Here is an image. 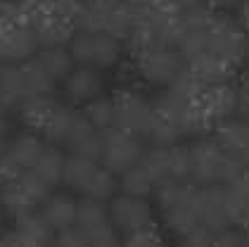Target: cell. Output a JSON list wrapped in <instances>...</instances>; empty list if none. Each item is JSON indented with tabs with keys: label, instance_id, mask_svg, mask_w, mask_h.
Returning <instances> with one entry per match:
<instances>
[{
	"label": "cell",
	"instance_id": "22",
	"mask_svg": "<svg viewBox=\"0 0 249 247\" xmlns=\"http://www.w3.org/2000/svg\"><path fill=\"white\" fill-rule=\"evenodd\" d=\"M64 159H67V152H64V148L48 143V145H45V150L40 152V157L36 159V164L31 167V171H34L38 178H43V181H45L50 188H57V186H62Z\"/></svg>",
	"mask_w": 249,
	"mask_h": 247
},
{
	"label": "cell",
	"instance_id": "11",
	"mask_svg": "<svg viewBox=\"0 0 249 247\" xmlns=\"http://www.w3.org/2000/svg\"><path fill=\"white\" fill-rule=\"evenodd\" d=\"M62 93H64L67 105L83 107L86 102H90L97 95L105 93V74L100 69H93V67L76 64L62 78Z\"/></svg>",
	"mask_w": 249,
	"mask_h": 247
},
{
	"label": "cell",
	"instance_id": "33",
	"mask_svg": "<svg viewBox=\"0 0 249 247\" xmlns=\"http://www.w3.org/2000/svg\"><path fill=\"white\" fill-rule=\"evenodd\" d=\"M240 114V119H245L249 124V81H240L237 83V112Z\"/></svg>",
	"mask_w": 249,
	"mask_h": 247
},
{
	"label": "cell",
	"instance_id": "34",
	"mask_svg": "<svg viewBox=\"0 0 249 247\" xmlns=\"http://www.w3.org/2000/svg\"><path fill=\"white\" fill-rule=\"evenodd\" d=\"M5 148H7V138H5V140H0V188H2V183H5L7 178H12V176L17 173L15 167L10 164L7 154H5Z\"/></svg>",
	"mask_w": 249,
	"mask_h": 247
},
{
	"label": "cell",
	"instance_id": "29",
	"mask_svg": "<svg viewBox=\"0 0 249 247\" xmlns=\"http://www.w3.org/2000/svg\"><path fill=\"white\" fill-rule=\"evenodd\" d=\"M21 69H24V78H26L29 95H53L55 93L57 81L43 69V64H40L36 57L26 59V62L21 64Z\"/></svg>",
	"mask_w": 249,
	"mask_h": 247
},
{
	"label": "cell",
	"instance_id": "8",
	"mask_svg": "<svg viewBox=\"0 0 249 247\" xmlns=\"http://www.w3.org/2000/svg\"><path fill=\"white\" fill-rule=\"evenodd\" d=\"M116 100V129L121 131L135 133V135H147V131L152 129L157 112L150 97H145L138 91H119L114 95Z\"/></svg>",
	"mask_w": 249,
	"mask_h": 247
},
{
	"label": "cell",
	"instance_id": "17",
	"mask_svg": "<svg viewBox=\"0 0 249 247\" xmlns=\"http://www.w3.org/2000/svg\"><path fill=\"white\" fill-rule=\"evenodd\" d=\"M199 102H202L204 112L209 116L211 126H213L218 119L235 116V112H237V83L230 81V83H218V86L202 88Z\"/></svg>",
	"mask_w": 249,
	"mask_h": 247
},
{
	"label": "cell",
	"instance_id": "6",
	"mask_svg": "<svg viewBox=\"0 0 249 247\" xmlns=\"http://www.w3.org/2000/svg\"><path fill=\"white\" fill-rule=\"evenodd\" d=\"M76 226L83 230L88 245H119L121 238L112 226L107 202L81 195L76 202Z\"/></svg>",
	"mask_w": 249,
	"mask_h": 247
},
{
	"label": "cell",
	"instance_id": "19",
	"mask_svg": "<svg viewBox=\"0 0 249 247\" xmlns=\"http://www.w3.org/2000/svg\"><path fill=\"white\" fill-rule=\"evenodd\" d=\"M59 107H62V100H57L55 95H29L17 107V116L24 124V129L40 133Z\"/></svg>",
	"mask_w": 249,
	"mask_h": 247
},
{
	"label": "cell",
	"instance_id": "31",
	"mask_svg": "<svg viewBox=\"0 0 249 247\" xmlns=\"http://www.w3.org/2000/svg\"><path fill=\"white\" fill-rule=\"evenodd\" d=\"M169 176L173 181H190V150L183 143L169 145Z\"/></svg>",
	"mask_w": 249,
	"mask_h": 247
},
{
	"label": "cell",
	"instance_id": "38",
	"mask_svg": "<svg viewBox=\"0 0 249 247\" xmlns=\"http://www.w3.org/2000/svg\"><path fill=\"white\" fill-rule=\"evenodd\" d=\"M5 219H7V214H5V209H2V205H0V233L5 230Z\"/></svg>",
	"mask_w": 249,
	"mask_h": 247
},
{
	"label": "cell",
	"instance_id": "32",
	"mask_svg": "<svg viewBox=\"0 0 249 247\" xmlns=\"http://www.w3.org/2000/svg\"><path fill=\"white\" fill-rule=\"evenodd\" d=\"M164 240H166V235L161 233V228L157 224L150 228H142V230H135V233H128V235L121 238L124 245H159Z\"/></svg>",
	"mask_w": 249,
	"mask_h": 247
},
{
	"label": "cell",
	"instance_id": "15",
	"mask_svg": "<svg viewBox=\"0 0 249 247\" xmlns=\"http://www.w3.org/2000/svg\"><path fill=\"white\" fill-rule=\"evenodd\" d=\"M185 72L202 86V88H209V86H218V83H230V81H237V69L230 67L228 62L218 59L211 53H199V55L190 57L185 62Z\"/></svg>",
	"mask_w": 249,
	"mask_h": 247
},
{
	"label": "cell",
	"instance_id": "16",
	"mask_svg": "<svg viewBox=\"0 0 249 247\" xmlns=\"http://www.w3.org/2000/svg\"><path fill=\"white\" fill-rule=\"evenodd\" d=\"M45 145H48V140L38 131L24 129L12 140H7L5 154H7L10 164L15 167V171H26L36 164V159L40 157V152L45 150Z\"/></svg>",
	"mask_w": 249,
	"mask_h": 247
},
{
	"label": "cell",
	"instance_id": "30",
	"mask_svg": "<svg viewBox=\"0 0 249 247\" xmlns=\"http://www.w3.org/2000/svg\"><path fill=\"white\" fill-rule=\"evenodd\" d=\"M145 143H147V145H161V148H169V145H176V143H183V133H180V129H178L176 121L157 114L152 129H150L147 135H145Z\"/></svg>",
	"mask_w": 249,
	"mask_h": 247
},
{
	"label": "cell",
	"instance_id": "10",
	"mask_svg": "<svg viewBox=\"0 0 249 247\" xmlns=\"http://www.w3.org/2000/svg\"><path fill=\"white\" fill-rule=\"evenodd\" d=\"M195 211L199 216V224L209 230H221L232 226L228 214V200H226V186H195Z\"/></svg>",
	"mask_w": 249,
	"mask_h": 247
},
{
	"label": "cell",
	"instance_id": "24",
	"mask_svg": "<svg viewBox=\"0 0 249 247\" xmlns=\"http://www.w3.org/2000/svg\"><path fill=\"white\" fill-rule=\"evenodd\" d=\"M97 164H100V162H95V159H88V157H83V154L69 152L67 159H64L62 186H67L71 192H78V195H81V190L88 183V178L93 176V171H95Z\"/></svg>",
	"mask_w": 249,
	"mask_h": 247
},
{
	"label": "cell",
	"instance_id": "5",
	"mask_svg": "<svg viewBox=\"0 0 249 247\" xmlns=\"http://www.w3.org/2000/svg\"><path fill=\"white\" fill-rule=\"evenodd\" d=\"M107 207H109V219L119 238L157 224V207L150 197H138V195H128L119 190L112 200H107Z\"/></svg>",
	"mask_w": 249,
	"mask_h": 247
},
{
	"label": "cell",
	"instance_id": "40",
	"mask_svg": "<svg viewBox=\"0 0 249 247\" xmlns=\"http://www.w3.org/2000/svg\"><path fill=\"white\" fill-rule=\"evenodd\" d=\"M245 64H247V74H249V40H247V59H245Z\"/></svg>",
	"mask_w": 249,
	"mask_h": 247
},
{
	"label": "cell",
	"instance_id": "1",
	"mask_svg": "<svg viewBox=\"0 0 249 247\" xmlns=\"http://www.w3.org/2000/svg\"><path fill=\"white\" fill-rule=\"evenodd\" d=\"M190 150V181L195 186H228L237 176L249 171L240 159L223 150L213 135H197L188 145Z\"/></svg>",
	"mask_w": 249,
	"mask_h": 247
},
{
	"label": "cell",
	"instance_id": "21",
	"mask_svg": "<svg viewBox=\"0 0 249 247\" xmlns=\"http://www.w3.org/2000/svg\"><path fill=\"white\" fill-rule=\"evenodd\" d=\"M0 93L7 102V110H17L29 97L21 64H0Z\"/></svg>",
	"mask_w": 249,
	"mask_h": 247
},
{
	"label": "cell",
	"instance_id": "18",
	"mask_svg": "<svg viewBox=\"0 0 249 247\" xmlns=\"http://www.w3.org/2000/svg\"><path fill=\"white\" fill-rule=\"evenodd\" d=\"M76 197L71 192H62V190H50V195L43 200V205L38 211L43 214V219L48 221V226L55 233L64 230V228L76 224Z\"/></svg>",
	"mask_w": 249,
	"mask_h": 247
},
{
	"label": "cell",
	"instance_id": "36",
	"mask_svg": "<svg viewBox=\"0 0 249 247\" xmlns=\"http://www.w3.org/2000/svg\"><path fill=\"white\" fill-rule=\"evenodd\" d=\"M209 7H216V10H232L237 5V0H204Z\"/></svg>",
	"mask_w": 249,
	"mask_h": 247
},
{
	"label": "cell",
	"instance_id": "7",
	"mask_svg": "<svg viewBox=\"0 0 249 247\" xmlns=\"http://www.w3.org/2000/svg\"><path fill=\"white\" fill-rule=\"evenodd\" d=\"M147 150V143L142 135L112 129L105 133V143H102V154H100V164H105L109 171H114L116 176L121 171L131 169L142 159V154Z\"/></svg>",
	"mask_w": 249,
	"mask_h": 247
},
{
	"label": "cell",
	"instance_id": "4",
	"mask_svg": "<svg viewBox=\"0 0 249 247\" xmlns=\"http://www.w3.org/2000/svg\"><path fill=\"white\" fill-rule=\"evenodd\" d=\"M249 34L228 15H213L207 26V53L240 69L247 59Z\"/></svg>",
	"mask_w": 249,
	"mask_h": 247
},
{
	"label": "cell",
	"instance_id": "13",
	"mask_svg": "<svg viewBox=\"0 0 249 247\" xmlns=\"http://www.w3.org/2000/svg\"><path fill=\"white\" fill-rule=\"evenodd\" d=\"M34 34H36V40H38V48H53V45H67L69 38L74 34V24L67 21L64 17H59L57 12H53L48 7V2H43L40 7H36L31 12V19H29Z\"/></svg>",
	"mask_w": 249,
	"mask_h": 247
},
{
	"label": "cell",
	"instance_id": "41",
	"mask_svg": "<svg viewBox=\"0 0 249 247\" xmlns=\"http://www.w3.org/2000/svg\"><path fill=\"white\" fill-rule=\"evenodd\" d=\"M242 228H245V230H247V233H249V216H247V221L242 224Z\"/></svg>",
	"mask_w": 249,
	"mask_h": 247
},
{
	"label": "cell",
	"instance_id": "12",
	"mask_svg": "<svg viewBox=\"0 0 249 247\" xmlns=\"http://www.w3.org/2000/svg\"><path fill=\"white\" fill-rule=\"evenodd\" d=\"M55 230L48 226L38 209L15 219V226L0 233V245H53Z\"/></svg>",
	"mask_w": 249,
	"mask_h": 247
},
{
	"label": "cell",
	"instance_id": "23",
	"mask_svg": "<svg viewBox=\"0 0 249 247\" xmlns=\"http://www.w3.org/2000/svg\"><path fill=\"white\" fill-rule=\"evenodd\" d=\"M83 114L90 121V126L100 133L116 129V100L114 95H97L95 100L83 105Z\"/></svg>",
	"mask_w": 249,
	"mask_h": 247
},
{
	"label": "cell",
	"instance_id": "28",
	"mask_svg": "<svg viewBox=\"0 0 249 247\" xmlns=\"http://www.w3.org/2000/svg\"><path fill=\"white\" fill-rule=\"evenodd\" d=\"M154 188H157L154 178L150 176V171L145 169L140 162L133 164L131 169L119 173V190H121V192L138 195V197H152Z\"/></svg>",
	"mask_w": 249,
	"mask_h": 247
},
{
	"label": "cell",
	"instance_id": "9",
	"mask_svg": "<svg viewBox=\"0 0 249 247\" xmlns=\"http://www.w3.org/2000/svg\"><path fill=\"white\" fill-rule=\"evenodd\" d=\"M38 40L29 21L0 24V64H24L38 55Z\"/></svg>",
	"mask_w": 249,
	"mask_h": 247
},
{
	"label": "cell",
	"instance_id": "25",
	"mask_svg": "<svg viewBox=\"0 0 249 247\" xmlns=\"http://www.w3.org/2000/svg\"><path fill=\"white\" fill-rule=\"evenodd\" d=\"M226 200H228L230 221L242 226L249 216V171L226 186Z\"/></svg>",
	"mask_w": 249,
	"mask_h": 247
},
{
	"label": "cell",
	"instance_id": "39",
	"mask_svg": "<svg viewBox=\"0 0 249 247\" xmlns=\"http://www.w3.org/2000/svg\"><path fill=\"white\" fill-rule=\"evenodd\" d=\"M5 112H7V102H5V97L0 93V116H5Z\"/></svg>",
	"mask_w": 249,
	"mask_h": 247
},
{
	"label": "cell",
	"instance_id": "27",
	"mask_svg": "<svg viewBox=\"0 0 249 247\" xmlns=\"http://www.w3.org/2000/svg\"><path fill=\"white\" fill-rule=\"evenodd\" d=\"M116 192H119V176H116L114 171L107 169L105 164H97L93 176L88 178V183L81 190V195L95 197V200H102V202L112 200Z\"/></svg>",
	"mask_w": 249,
	"mask_h": 247
},
{
	"label": "cell",
	"instance_id": "20",
	"mask_svg": "<svg viewBox=\"0 0 249 247\" xmlns=\"http://www.w3.org/2000/svg\"><path fill=\"white\" fill-rule=\"evenodd\" d=\"M0 205H2L5 214L10 219H19V216L29 214V211H36L40 207L38 202H36V197L19 181L17 173L2 183V188H0Z\"/></svg>",
	"mask_w": 249,
	"mask_h": 247
},
{
	"label": "cell",
	"instance_id": "14",
	"mask_svg": "<svg viewBox=\"0 0 249 247\" xmlns=\"http://www.w3.org/2000/svg\"><path fill=\"white\" fill-rule=\"evenodd\" d=\"M211 135L216 138V143L223 150L232 154L235 159H240L245 167L249 169V124L245 119H235V116H226L218 119L213 126Z\"/></svg>",
	"mask_w": 249,
	"mask_h": 247
},
{
	"label": "cell",
	"instance_id": "26",
	"mask_svg": "<svg viewBox=\"0 0 249 247\" xmlns=\"http://www.w3.org/2000/svg\"><path fill=\"white\" fill-rule=\"evenodd\" d=\"M36 59H38L40 64H43V69L53 76L57 83L67 74H69L74 67H76V62H74V57H71V53H69V48H67V45L40 48L38 55H36Z\"/></svg>",
	"mask_w": 249,
	"mask_h": 247
},
{
	"label": "cell",
	"instance_id": "37",
	"mask_svg": "<svg viewBox=\"0 0 249 247\" xmlns=\"http://www.w3.org/2000/svg\"><path fill=\"white\" fill-rule=\"evenodd\" d=\"M7 131H10L7 119H5V116H0V140H5V138H7Z\"/></svg>",
	"mask_w": 249,
	"mask_h": 247
},
{
	"label": "cell",
	"instance_id": "35",
	"mask_svg": "<svg viewBox=\"0 0 249 247\" xmlns=\"http://www.w3.org/2000/svg\"><path fill=\"white\" fill-rule=\"evenodd\" d=\"M232 19L249 34V0H237V5L232 7Z\"/></svg>",
	"mask_w": 249,
	"mask_h": 247
},
{
	"label": "cell",
	"instance_id": "2",
	"mask_svg": "<svg viewBox=\"0 0 249 247\" xmlns=\"http://www.w3.org/2000/svg\"><path fill=\"white\" fill-rule=\"evenodd\" d=\"M133 67L138 78L145 86L152 88H166L176 83L185 74V57L178 53V48L154 43L150 48L140 50L133 55Z\"/></svg>",
	"mask_w": 249,
	"mask_h": 247
},
{
	"label": "cell",
	"instance_id": "3",
	"mask_svg": "<svg viewBox=\"0 0 249 247\" xmlns=\"http://www.w3.org/2000/svg\"><path fill=\"white\" fill-rule=\"evenodd\" d=\"M67 48H69V53H71L76 64L93 67V69H100V72L114 69L124 57V40L109 36L105 31L76 29L69 38Z\"/></svg>",
	"mask_w": 249,
	"mask_h": 247
}]
</instances>
